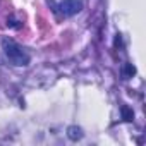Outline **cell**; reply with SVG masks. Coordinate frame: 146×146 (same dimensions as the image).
<instances>
[{"label": "cell", "mask_w": 146, "mask_h": 146, "mask_svg": "<svg viewBox=\"0 0 146 146\" xmlns=\"http://www.w3.org/2000/svg\"><path fill=\"white\" fill-rule=\"evenodd\" d=\"M4 52L9 57V60L16 65H28L29 64V57L23 52V48L19 45H16L14 41H4Z\"/></svg>", "instance_id": "obj_1"}, {"label": "cell", "mask_w": 146, "mask_h": 146, "mask_svg": "<svg viewBox=\"0 0 146 146\" xmlns=\"http://www.w3.org/2000/svg\"><path fill=\"white\" fill-rule=\"evenodd\" d=\"M83 4L79 0H62L60 2V12L64 16H76L78 12H81Z\"/></svg>", "instance_id": "obj_2"}, {"label": "cell", "mask_w": 146, "mask_h": 146, "mask_svg": "<svg viewBox=\"0 0 146 146\" xmlns=\"http://www.w3.org/2000/svg\"><path fill=\"white\" fill-rule=\"evenodd\" d=\"M67 136H69V139H72V141H79V139L83 137V129L78 127V125H70V127L67 129Z\"/></svg>", "instance_id": "obj_3"}, {"label": "cell", "mask_w": 146, "mask_h": 146, "mask_svg": "<svg viewBox=\"0 0 146 146\" xmlns=\"http://www.w3.org/2000/svg\"><path fill=\"white\" fill-rule=\"evenodd\" d=\"M120 113H122V119H124L125 122H132V120H134V112H132V108H129L127 105H122V107H120Z\"/></svg>", "instance_id": "obj_4"}, {"label": "cell", "mask_w": 146, "mask_h": 146, "mask_svg": "<svg viewBox=\"0 0 146 146\" xmlns=\"http://www.w3.org/2000/svg\"><path fill=\"white\" fill-rule=\"evenodd\" d=\"M122 72H124V78H132V76L136 74V67H134L132 64H124Z\"/></svg>", "instance_id": "obj_5"}, {"label": "cell", "mask_w": 146, "mask_h": 146, "mask_svg": "<svg viewBox=\"0 0 146 146\" xmlns=\"http://www.w3.org/2000/svg\"><path fill=\"white\" fill-rule=\"evenodd\" d=\"M7 24H9L11 28H21V24H17V21H14V19H11V21H7Z\"/></svg>", "instance_id": "obj_6"}]
</instances>
